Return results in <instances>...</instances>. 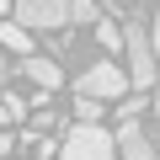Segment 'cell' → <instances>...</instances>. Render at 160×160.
Returning a JSON list of instances; mask_svg holds the SVG:
<instances>
[{
	"label": "cell",
	"mask_w": 160,
	"mask_h": 160,
	"mask_svg": "<svg viewBox=\"0 0 160 160\" xmlns=\"http://www.w3.org/2000/svg\"><path fill=\"white\" fill-rule=\"evenodd\" d=\"M149 32H155V53H160V11H155V22H149Z\"/></svg>",
	"instance_id": "obj_13"
},
{
	"label": "cell",
	"mask_w": 160,
	"mask_h": 160,
	"mask_svg": "<svg viewBox=\"0 0 160 160\" xmlns=\"http://www.w3.org/2000/svg\"><path fill=\"white\" fill-rule=\"evenodd\" d=\"M0 48L6 53H32V27H22V22H0Z\"/></svg>",
	"instance_id": "obj_7"
},
{
	"label": "cell",
	"mask_w": 160,
	"mask_h": 160,
	"mask_svg": "<svg viewBox=\"0 0 160 160\" xmlns=\"http://www.w3.org/2000/svg\"><path fill=\"white\" fill-rule=\"evenodd\" d=\"M69 22L96 27V22H102V6H96V0H69Z\"/></svg>",
	"instance_id": "obj_9"
},
{
	"label": "cell",
	"mask_w": 160,
	"mask_h": 160,
	"mask_svg": "<svg viewBox=\"0 0 160 160\" xmlns=\"http://www.w3.org/2000/svg\"><path fill=\"white\" fill-rule=\"evenodd\" d=\"M128 86H133L128 69H118L112 59H96V64H86V69L75 75V91L80 96H102V102H123Z\"/></svg>",
	"instance_id": "obj_3"
},
{
	"label": "cell",
	"mask_w": 160,
	"mask_h": 160,
	"mask_svg": "<svg viewBox=\"0 0 160 160\" xmlns=\"http://www.w3.org/2000/svg\"><path fill=\"white\" fill-rule=\"evenodd\" d=\"M16 22L32 27V32H53V27H69V0H16Z\"/></svg>",
	"instance_id": "obj_4"
},
{
	"label": "cell",
	"mask_w": 160,
	"mask_h": 160,
	"mask_svg": "<svg viewBox=\"0 0 160 160\" xmlns=\"http://www.w3.org/2000/svg\"><path fill=\"white\" fill-rule=\"evenodd\" d=\"M6 155H11V133L0 128V160H6Z\"/></svg>",
	"instance_id": "obj_12"
},
{
	"label": "cell",
	"mask_w": 160,
	"mask_h": 160,
	"mask_svg": "<svg viewBox=\"0 0 160 160\" xmlns=\"http://www.w3.org/2000/svg\"><path fill=\"white\" fill-rule=\"evenodd\" d=\"M123 59H128L133 91H149L155 75H160V53H155V32L144 22H123Z\"/></svg>",
	"instance_id": "obj_1"
},
{
	"label": "cell",
	"mask_w": 160,
	"mask_h": 160,
	"mask_svg": "<svg viewBox=\"0 0 160 160\" xmlns=\"http://www.w3.org/2000/svg\"><path fill=\"white\" fill-rule=\"evenodd\" d=\"M118 155L123 160H160V144L139 128V118H128V123H118Z\"/></svg>",
	"instance_id": "obj_5"
},
{
	"label": "cell",
	"mask_w": 160,
	"mask_h": 160,
	"mask_svg": "<svg viewBox=\"0 0 160 160\" xmlns=\"http://www.w3.org/2000/svg\"><path fill=\"white\" fill-rule=\"evenodd\" d=\"M155 118H160V91H155Z\"/></svg>",
	"instance_id": "obj_16"
},
{
	"label": "cell",
	"mask_w": 160,
	"mask_h": 160,
	"mask_svg": "<svg viewBox=\"0 0 160 160\" xmlns=\"http://www.w3.org/2000/svg\"><path fill=\"white\" fill-rule=\"evenodd\" d=\"M22 75L32 80L38 91H59V86H64V69H59L48 53H27V59H22Z\"/></svg>",
	"instance_id": "obj_6"
},
{
	"label": "cell",
	"mask_w": 160,
	"mask_h": 160,
	"mask_svg": "<svg viewBox=\"0 0 160 160\" xmlns=\"http://www.w3.org/2000/svg\"><path fill=\"white\" fill-rule=\"evenodd\" d=\"M6 75H11V64H6V48H0V86H6Z\"/></svg>",
	"instance_id": "obj_14"
},
{
	"label": "cell",
	"mask_w": 160,
	"mask_h": 160,
	"mask_svg": "<svg viewBox=\"0 0 160 160\" xmlns=\"http://www.w3.org/2000/svg\"><path fill=\"white\" fill-rule=\"evenodd\" d=\"M11 6H16V0H0V16H11Z\"/></svg>",
	"instance_id": "obj_15"
},
{
	"label": "cell",
	"mask_w": 160,
	"mask_h": 160,
	"mask_svg": "<svg viewBox=\"0 0 160 160\" xmlns=\"http://www.w3.org/2000/svg\"><path fill=\"white\" fill-rule=\"evenodd\" d=\"M144 112V96H123L118 102V123H128V118H139Z\"/></svg>",
	"instance_id": "obj_11"
},
{
	"label": "cell",
	"mask_w": 160,
	"mask_h": 160,
	"mask_svg": "<svg viewBox=\"0 0 160 160\" xmlns=\"http://www.w3.org/2000/svg\"><path fill=\"white\" fill-rule=\"evenodd\" d=\"M96 43H102V48H107V53H112V48H123V27H118V22H107V16H102V22H96Z\"/></svg>",
	"instance_id": "obj_10"
},
{
	"label": "cell",
	"mask_w": 160,
	"mask_h": 160,
	"mask_svg": "<svg viewBox=\"0 0 160 160\" xmlns=\"http://www.w3.org/2000/svg\"><path fill=\"white\" fill-rule=\"evenodd\" d=\"M107 118V102L102 96H80L75 91V123H102Z\"/></svg>",
	"instance_id": "obj_8"
},
{
	"label": "cell",
	"mask_w": 160,
	"mask_h": 160,
	"mask_svg": "<svg viewBox=\"0 0 160 160\" xmlns=\"http://www.w3.org/2000/svg\"><path fill=\"white\" fill-rule=\"evenodd\" d=\"M59 160H123L118 155V133H107L102 123H75L59 144Z\"/></svg>",
	"instance_id": "obj_2"
}]
</instances>
